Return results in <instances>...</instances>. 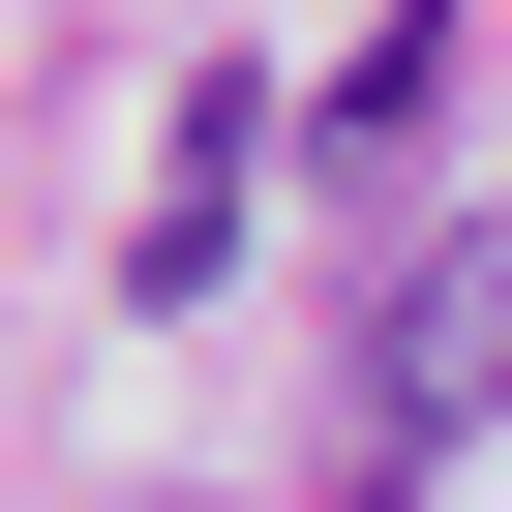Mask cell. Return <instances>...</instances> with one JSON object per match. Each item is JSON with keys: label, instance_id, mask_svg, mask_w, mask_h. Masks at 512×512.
<instances>
[{"label": "cell", "instance_id": "cell-1", "mask_svg": "<svg viewBox=\"0 0 512 512\" xmlns=\"http://www.w3.org/2000/svg\"><path fill=\"white\" fill-rule=\"evenodd\" d=\"M482 392H512V211H452L422 272H392V332H362V452L422 482V452H452Z\"/></svg>", "mask_w": 512, "mask_h": 512}, {"label": "cell", "instance_id": "cell-2", "mask_svg": "<svg viewBox=\"0 0 512 512\" xmlns=\"http://www.w3.org/2000/svg\"><path fill=\"white\" fill-rule=\"evenodd\" d=\"M241 121H272V91H181V181H151V272H121V302H211V241H241Z\"/></svg>", "mask_w": 512, "mask_h": 512}]
</instances>
